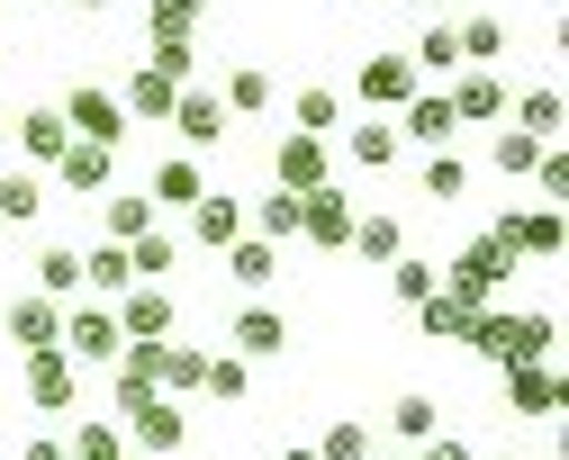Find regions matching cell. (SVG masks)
I'll return each instance as SVG.
<instances>
[{
  "mask_svg": "<svg viewBox=\"0 0 569 460\" xmlns=\"http://www.w3.org/2000/svg\"><path fill=\"white\" fill-rule=\"evenodd\" d=\"M280 460H317V442H290V451H280Z\"/></svg>",
  "mask_w": 569,
  "mask_h": 460,
  "instance_id": "48",
  "label": "cell"
},
{
  "mask_svg": "<svg viewBox=\"0 0 569 460\" xmlns=\"http://www.w3.org/2000/svg\"><path fill=\"white\" fill-rule=\"evenodd\" d=\"M443 100H452V118H461V127H488V118H507V82H497L488 63H461L452 82H443Z\"/></svg>",
  "mask_w": 569,
  "mask_h": 460,
  "instance_id": "9",
  "label": "cell"
},
{
  "mask_svg": "<svg viewBox=\"0 0 569 460\" xmlns=\"http://www.w3.org/2000/svg\"><path fill=\"white\" fill-rule=\"evenodd\" d=\"M172 100H181V82H172V72H154V63H136L127 82H118V109H127L136 127H163V118H172Z\"/></svg>",
  "mask_w": 569,
  "mask_h": 460,
  "instance_id": "16",
  "label": "cell"
},
{
  "mask_svg": "<svg viewBox=\"0 0 569 460\" xmlns=\"http://www.w3.org/2000/svg\"><path fill=\"white\" fill-rule=\"evenodd\" d=\"M452 136H461V118H452L443 91H425V82H416V91L398 100V144H452Z\"/></svg>",
  "mask_w": 569,
  "mask_h": 460,
  "instance_id": "11",
  "label": "cell"
},
{
  "mask_svg": "<svg viewBox=\"0 0 569 460\" xmlns=\"http://www.w3.org/2000/svg\"><path fill=\"white\" fill-rule=\"evenodd\" d=\"M199 389H208V398H227V407H236V398L253 389V361H236V352H208V370H199Z\"/></svg>",
  "mask_w": 569,
  "mask_h": 460,
  "instance_id": "39",
  "label": "cell"
},
{
  "mask_svg": "<svg viewBox=\"0 0 569 460\" xmlns=\"http://www.w3.org/2000/svg\"><path fill=\"white\" fill-rule=\"evenodd\" d=\"M271 181H280V190H317V181H326V136L290 127V136L271 144Z\"/></svg>",
  "mask_w": 569,
  "mask_h": 460,
  "instance_id": "17",
  "label": "cell"
},
{
  "mask_svg": "<svg viewBox=\"0 0 569 460\" xmlns=\"http://www.w3.org/2000/svg\"><path fill=\"white\" fill-rule=\"evenodd\" d=\"M488 236L507 244V253H525V262H560V208H551V199H542V208H507Z\"/></svg>",
  "mask_w": 569,
  "mask_h": 460,
  "instance_id": "6",
  "label": "cell"
},
{
  "mask_svg": "<svg viewBox=\"0 0 569 460\" xmlns=\"http://www.w3.org/2000/svg\"><path fill=\"white\" fill-rule=\"evenodd\" d=\"M425 460H470V442H425Z\"/></svg>",
  "mask_w": 569,
  "mask_h": 460,
  "instance_id": "47",
  "label": "cell"
},
{
  "mask_svg": "<svg viewBox=\"0 0 569 460\" xmlns=\"http://www.w3.org/2000/svg\"><path fill=\"white\" fill-rule=\"evenodd\" d=\"M127 280H136V271H127V244H109V236H100V244L82 253V289H100V298H118Z\"/></svg>",
  "mask_w": 569,
  "mask_h": 460,
  "instance_id": "35",
  "label": "cell"
},
{
  "mask_svg": "<svg viewBox=\"0 0 569 460\" xmlns=\"http://www.w3.org/2000/svg\"><path fill=\"white\" fill-rule=\"evenodd\" d=\"M452 28H461V63H497V54H507V19H497V10H470Z\"/></svg>",
  "mask_w": 569,
  "mask_h": 460,
  "instance_id": "33",
  "label": "cell"
},
{
  "mask_svg": "<svg viewBox=\"0 0 569 460\" xmlns=\"http://www.w3.org/2000/svg\"><path fill=\"white\" fill-rule=\"evenodd\" d=\"M470 326H479V307H470L461 289L435 280V289L416 298V334H425V343H470Z\"/></svg>",
  "mask_w": 569,
  "mask_h": 460,
  "instance_id": "12",
  "label": "cell"
},
{
  "mask_svg": "<svg viewBox=\"0 0 569 460\" xmlns=\"http://www.w3.org/2000/svg\"><path fill=\"white\" fill-rule=\"evenodd\" d=\"M181 217H190V236H181L190 253H227V244L244 236V199H236V190H199Z\"/></svg>",
  "mask_w": 569,
  "mask_h": 460,
  "instance_id": "5",
  "label": "cell"
},
{
  "mask_svg": "<svg viewBox=\"0 0 569 460\" xmlns=\"http://www.w3.org/2000/svg\"><path fill=\"white\" fill-rule=\"evenodd\" d=\"M227 352H236V361H271V352H290V317H280V307H244V317L227 326Z\"/></svg>",
  "mask_w": 569,
  "mask_h": 460,
  "instance_id": "18",
  "label": "cell"
},
{
  "mask_svg": "<svg viewBox=\"0 0 569 460\" xmlns=\"http://www.w3.org/2000/svg\"><path fill=\"white\" fill-rule=\"evenodd\" d=\"M380 271H389V298H398V307H416L425 289L443 280V262H425V253H398V262H380Z\"/></svg>",
  "mask_w": 569,
  "mask_h": 460,
  "instance_id": "37",
  "label": "cell"
},
{
  "mask_svg": "<svg viewBox=\"0 0 569 460\" xmlns=\"http://www.w3.org/2000/svg\"><path fill=\"white\" fill-rule=\"evenodd\" d=\"M497 379H507V416H533V424L560 416V370H542V361H507Z\"/></svg>",
  "mask_w": 569,
  "mask_h": 460,
  "instance_id": "10",
  "label": "cell"
},
{
  "mask_svg": "<svg viewBox=\"0 0 569 460\" xmlns=\"http://www.w3.org/2000/svg\"><path fill=\"white\" fill-rule=\"evenodd\" d=\"M218 109H227V118H262V109H271V72H262V63H236L227 91H218Z\"/></svg>",
  "mask_w": 569,
  "mask_h": 460,
  "instance_id": "30",
  "label": "cell"
},
{
  "mask_svg": "<svg viewBox=\"0 0 569 460\" xmlns=\"http://www.w3.org/2000/svg\"><path fill=\"white\" fill-rule=\"evenodd\" d=\"M516 127L551 144V136H560V91H551V82H542V91H525V100H516Z\"/></svg>",
  "mask_w": 569,
  "mask_h": 460,
  "instance_id": "43",
  "label": "cell"
},
{
  "mask_svg": "<svg viewBox=\"0 0 569 460\" xmlns=\"http://www.w3.org/2000/svg\"><path fill=\"white\" fill-rule=\"evenodd\" d=\"M551 317H542V307H525V317H516V307H479V326H470V352L479 361H497V370H507V361H551Z\"/></svg>",
  "mask_w": 569,
  "mask_h": 460,
  "instance_id": "1",
  "label": "cell"
},
{
  "mask_svg": "<svg viewBox=\"0 0 569 460\" xmlns=\"http://www.w3.org/2000/svg\"><path fill=\"white\" fill-rule=\"evenodd\" d=\"M73 10H109V0H73Z\"/></svg>",
  "mask_w": 569,
  "mask_h": 460,
  "instance_id": "50",
  "label": "cell"
},
{
  "mask_svg": "<svg viewBox=\"0 0 569 460\" xmlns=\"http://www.w3.org/2000/svg\"><path fill=\"white\" fill-rule=\"evenodd\" d=\"M127 271H136V280H163V271H181V236H163V226L127 236Z\"/></svg>",
  "mask_w": 569,
  "mask_h": 460,
  "instance_id": "28",
  "label": "cell"
},
{
  "mask_svg": "<svg viewBox=\"0 0 569 460\" xmlns=\"http://www.w3.org/2000/svg\"><path fill=\"white\" fill-rule=\"evenodd\" d=\"M299 127H308V136H335V127H343V91H326V82L299 91Z\"/></svg>",
  "mask_w": 569,
  "mask_h": 460,
  "instance_id": "44",
  "label": "cell"
},
{
  "mask_svg": "<svg viewBox=\"0 0 569 460\" xmlns=\"http://www.w3.org/2000/svg\"><path fill=\"white\" fill-rule=\"evenodd\" d=\"M0 136H10V118H0Z\"/></svg>",
  "mask_w": 569,
  "mask_h": 460,
  "instance_id": "52",
  "label": "cell"
},
{
  "mask_svg": "<svg viewBox=\"0 0 569 460\" xmlns=\"http://www.w3.org/2000/svg\"><path fill=\"white\" fill-rule=\"evenodd\" d=\"M163 127H172L190 153H218V144H227V109H218V91H181Z\"/></svg>",
  "mask_w": 569,
  "mask_h": 460,
  "instance_id": "14",
  "label": "cell"
},
{
  "mask_svg": "<svg viewBox=\"0 0 569 460\" xmlns=\"http://www.w3.org/2000/svg\"><path fill=\"white\" fill-rule=\"evenodd\" d=\"M343 244H352V253H362V262L380 271V262H398V253H407V226L371 208V217H352V236H343Z\"/></svg>",
  "mask_w": 569,
  "mask_h": 460,
  "instance_id": "27",
  "label": "cell"
},
{
  "mask_svg": "<svg viewBox=\"0 0 569 460\" xmlns=\"http://www.w3.org/2000/svg\"><path fill=\"white\" fill-rule=\"evenodd\" d=\"M19 460H63V442H54V433H37V442H19Z\"/></svg>",
  "mask_w": 569,
  "mask_h": 460,
  "instance_id": "46",
  "label": "cell"
},
{
  "mask_svg": "<svg viewBox=\"0 0 569 460\" xmlns=\"http://www.w3.org/2000/svg\"><path fill=\"white\" fill-rule=\"evenodd\" d=\"M425 10H435V19H452V0H425Z\"/></svg>",
  "mask_w": 569,
  "mask_h": 460,
  "instance_id": "49",
  "label": "cell"
},
{
  "mask_svg": "<svg viewBox=\"0 0 569 460\" xmlns=\"http://www.w3.org/2000/svg\"><path fill=\"white\" fill-rule=\"evenodd\" d=\"M73 398H82V361L63 343H37L28 352V407L37 416H73Z\"/></svg>",
  "mask_w": 569,
  "mask_h": 460,
  "instance_id": "3",
  "label": "cell"
},
{
  "mask_svg": "<svg viewBox=\"0 0 569 460\" xmlns=\"http://www.w3.org/2000/svg\"><path fill=\"white\" fill-rule=\"evenodd\" d=\"M380 460H407V451H380Z\"/></svg>",
  "mask_w": 569,
  "mask_h": 460,
  "instance_id": "51",
  "label": "cell"
},
{
  "mask_svg": "<svg viewBox=\"0 0 569 460\" xmlns=\"http://www.w3.org/2000/svg\"><path fill=\"white\" fill-rule=\"evenodd\" d=\"M435 424H443V407H435V398H416V389L389 407V433H398V442H435Z\"/></svg>",
  "mask_w": 569,
  "mask_h": 460,
  "instance_id": "38",
  "label": "cell"
},
{
  "mask_svg": "<svg viewBox=\"0 0 569 460\" xmlns=\"http://www.w3.org/2000/svg\"><path fill=\"white\" fill-rule=\"evenodd\" d=\"M146 46H154L146 63H154V72H172V82H190V72H199V46H190V37H146Z\"/></svg>",
  "mask_w": 569,
  "mask_h": 460,
  "instance_id": "45",
  "label": "cell"
},
{
  "mask_svg": "<svg viewBox=\"0 0 569 460\" xmlns=\"http://www.w3.org/2000/svg\"><path fill=\"white\" fill-rule=\"evenodd\" d=\"M63 127L91 136V144H127V136H136V118L118 109V91H100V82H73V91H63Z\"/></svg>",
  "mask_w": 569,
  "mask_h": 460,
  "instance_id": "4",
  "label": "cell"
},
{
  "mask_svg": "<svg viewBox=\"0 0 569 460\" xmlns=\"http://www.w3.org/2000/svg\"><path fill=\"white\" fill-rule=\"evenodd\" d=\"M208 19V0H146V37H190Z\"/></svg>",
  "mask_w": 569,
  "mask_h": 460,
  "instance_id": "40",
  "label": "cell"
},
{
  "mask_svg": "<svg viewBox=\"0 0 569 460\" xmlns=\"http://www.w3.org/2000/svg\"><path fill=\"white\" fill-rule=\"evenodd\" d=\"M73 144V127H63V109H28L19 118V153H28V172H54V153Z\"/></svg>",
  "mask_w": 569,
  "mask_h": 460,
  "instance_id": "23",
  "label": "cell"
},
{
  "mask_svg": "<svg viewBox=\"0 0 569 460\" xmlns=\"http://www.w3.org/2000/svg\"><path fill=\"white\" fill-rule=\"evenodd\" d=\"M407 91H416V63H407V54H362V63H352V100H362V109L398 118Z\"/></svg>",
  "mask_w": 569,
  "mask_h": 460,
  "instance_id": "7",
  "label": "cell"
},
{
  "mask_svg": "<svg viewBox=\"0 0 569 460\" xmlns=\"http://www.w3.org/2000/svg\"><path fill=\"white\" fill-rule=\"evenodd\" d=\"M507 280H516V253L497 244V236H479V244H461V253L443 262V289H461L470 307H488V298L507 289Z\"/></svg>",
  "mask_w": 569,
  "mask_h": 460,
  "instance_id": "2",
  "label": "cell"
},
{
  "mask_svg": "<svg viewBox=\"0 0 569 460\" xmlns=\"http://www.w3.org/2000/svg\"><path fill=\"white\" fill-rule=\"evenodd\" d=\"M317 460H371V424L362 416H335L326 442H317Z\"/></svg>",
  "mask_w": 569,
  "mask_h": 460,
  "instance_id": "41",
  "label": "cell"
},
{
  "mask_svg": "<svg viewBox=\"0 0 569 460\" xmlns=\"http://www.w3.org/2000/svg\"><path fill=\"white\" fill-rule=\"evenodd\" d=\"M37 289H46V298H82V253H73V244H46V253H37Z\"/></svg>",
  "mask_w": 569,
  "mask_h": 460,
  "instance_id": "36",
  "label": "cell"
},
{
  "mask_svg": "<svg viewBox=\"0 0 569 460\" xmlns=\"http://www.w3.org/2000/svg\"><path fill=\"white\" fill-rule=\"evenodd\" d=\"M154 217H163V208H154L146 190H118V181L100 190V236H109V244H127V236H146Z\"/></svg>",
  "mask_w": 569,
  "mask_h": 460,
  "instance_id": "21",
  "label": "cell"
},
{
  "mask_svg": "<svg viewBox=\"0 0 569 460\" xmlns=\"http://www.w3.org/2000/svg\"><path fill=\"white\" fill-rule=\"evenodd\" d=\"M54 181L73 190V199H100V190L118 181V144H91V136H73V144L54 153Z\"/></svg>",
  "mask_w": 569,
  "mask_h": 460,
  "instance_id": "8",
  "label": "cell"
},
{
  "mask_svg": "<svg viewBox=\"0 0 569 460\" xmlns=\"http://www.w3.org/2000/svg\"><path fill=\"white\" fill-rule=\"evenodd\" d=\"M253 226H262L271 244H290V236H299V190H271V199H253Z\"/></svg>",
  "mask_w": 569,
  "mask_h": 460,
  "instance_id": "42",
  "label": "cell"
},
{
  "mask_svg": "<svg viewBox=\"0 0 569 460\" xmlns=\"http://www.w3.org/2000/svg\"><path fill=\"white\" fill-rule=\"evenodd\" d=\"M199 370H208L199 343H163V352H154V389H163V398H190V389H199Z\"/></svg>",
  "mask_w": 569,
  "mask_h": 460,
  "instance_id": "31",
  "label": "cell"
},
{
  "mask_svg": "<svg viewBox=\"0 0 569 460\" xmlns=\"http://www.w3.org/2000/svg\"><path fill=\"white\" fill-rule=\"evenodd\" d=\"M227 280H236V289H271V280H280V244H271V236H236V244H227Z\"/></svg>",
  "mask_w": 569,
  "mask_h": 460,
  "instance_id": "26",
  "label": "cell"
},
{
  "mask_svg": "<svg viewBox=\"0 0 569 460\" xmlns=\"http://www.w3.org/2000/svg\"><path fill=\"white\" fill-rule=\"evenodd\" d=\"M488 163L507 172V181H533V172H542V136H525V127H497V144H488Z\"/></svg>",
  "mask_w": 569,
  "mask_h": 460,
  "instance_id": "32",
  "label": "cell"
},
{
  "mask_svg": "<svg viewBox=\"0 0 569 460\" xmlns=\"http://www.w3.org/2000/svg\"><path fill=\"white\" fill-rule=\"evenodd\" d=\"M109 317H118V334H172V289L163 280H127Z\"/></svg>",
  "mask_w": 569,
  "mask_h": 460,
  "instance_id": "15",
  "label": "cell"
},
{
  "mask_svg": "<svg viewBox=\"0 0 569 460\" xmlns=\"http://www.w3.org/2000/svg\"><path fill=\"white\" fill-rule=\"evenodd\" d=\"M10 343L19 352H37V343H63V298H10Z\"/></svg>",
  "mask_w": 569,
  "mask_h": 460,
  "instance_id": "20",
  "label": "cell"
},
{
  "mask_svg": "<svg viewBox=\"0 0 569 460\" xmlns=\"http://www.w3.org/2000/svg\"><path fill=\"white\" fill-rule=\"evenodd\" d=\"M46 217V172H0V226H37Z\"/></svg>",
  "mask_w": 569,
  "mask_h": 460,
  "instance_id": "29",
  "label": "cell"
},
{
  "mask_svg": "<svg viewBox=\"0 0 569 460\" xmlns=\"http://www.w3.org/2000/svg\"><path fill=\"white\" fill-rule=\"evenodd\" d=\"M118 451H127V433L109 416H82L73 433H63V460H118Z\"/></svg>",
  "mask_w": 569,
  "mask_h": 460,
  "instance_id": "34",
  "label": "cell"
},
{
  "mask_svg": "<svg viewBox=\"0 0 569 460\" xmlns=\"http://www.w3.org/2000/svg\"><path fill=\"white\" fill-rule=\"evenodd\" d=\"M118 343H127V334H118L109 307H63V352H73L82 370H91V361H118Z\"/></svg>",
  "mask_w": 569,
  "mask_h": 460,
  "instance_id": "13",
  "label": "cell"
},
{
  "mask_svg": "<svg viewBox=\"0 0 569 460\" xmlns=\"http://www.w3.org/2000/svg\"><path fill=\"white\" fill-rule=\"evenodd\" d=\"M416 190L435 199V208H452V199H470V163L452 144H425V172H416Z\"/></svg>",
  "mask_w": 569,
  "mask_h": 460,
  "instance_id": "25",
  "label": "cell"
},
{
  "mask_svg": "<svg viewBox=\"0 0 569 460\" xmlns=\"http://www.w3.org/2000/svg\"><path fill=\"white\" fill-rule=\"evenodd\" d=\"M407 63H416V82H452V72H461V28L452 19H425L416 46H407Z\"/></svg>",
  "mask_w": 569,
  "mask_h": 460,
  "instance_id": "19",
  "label": "cell"
},
{
  "mask_svg": "<svg viewBox=\"0 0 569 460\" xmlns=\"http://www.w3.org/2000/svg\"><path fill=\"white\" fill-rule=\"evenodd\" d=\"M199 190H208L199 153H163V163H154V181H146V199H154V208H190Z\"/></svg>",
  "mask_w": 569,
  "mask_h": 460,
  "instance_id": "24",
  "label": "cell"
},
{
  "mask_svg": "<svg viewBox=\"0 0 569 460\" xmlns=\"http://www.w3.org/2000/svg\"><path fill=\"white\" fill-rule=\"evenodd\" d=\"M343 153H352L362 172H389L398 153H407V144H398V118H380V109H371L362 127H343Z\"/></svg>",
  "mask_w": 569,
  "mask_h": 460,
  "instance_id": "22",
  "label": "cell"
}]
</instances>
